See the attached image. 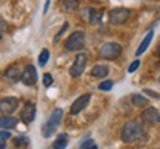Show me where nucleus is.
I'll list each match as a JSON object with an SVG mask.
<instances>
[{
	"mask_svg": "<svg viewBox=\"0 0 160 149\" xmlns=\"http://www.w3.org/2000/svg\"><path fill=\"white\" fill-rule=\"evenodd\" d=\"M145 137L144 128L135 121H129L126 123L123 128H122V140L125 143H135V142H141Z\"/></svg>",
	"mask_w": 160,
	"mask_h": 149,
	"instance_id": "1",
	"label": "nucleus"
},
{
	"mask_svg": "<svg viewBox=\"0 0 160 149\" xmlns=\"http://www.w3.org/2000/svg\"><path fill=\"white\" fill-rule=\"evenodd\" d=\"M62 109L61 108H57L52 111L51 117H49V120L46 121L45 124H43V127H42V134H43V137H51L52 134L55 133V130H57V127L61 124V121H62Z\"/></svg>",
	"mask_w": 160,
	"mask_h": 149,
	"instance_id": "2",
	"label": "nucleus"
},
{
	"mask_svg": "<svg viewBox=\"0 0 160 149\" xmlns=\"http://www.w3.org/2000/svg\"><path fill=\"white\" fill-rule=\"evenodd\" d=\"M120 53H122V46H120L119 43H105L101 46L99 49V58L101 59H107V61H113L116 58L120 56Z\"/></svg>",
	"mask_w": 160,
	"mask_h": 149,
	"instance_id": "3",
	"label": "nucleus"
},
{
	"mask_svg": "<svg viewBox=\"0 0 160 149\" xmlns=\"http://www.w3.org/2000/svg\"><path fill=\"white\" fill-rule=\"evenodd\" d=\"M85 46V33L83 31H74L65 41V49L70 52L80 50Z\"/></svg>",
	"mask_w": 160,
	"mask_h": 149,
	"instance_id": "4",
	"label": "nucleus"
},
{
	"mask_svg": "<svg viewBox=\"0 0 160 149\" xmlns=\"http://www.w3.org/2000/svg\"><path fill=\"white\" fill-rule=\"evenodd\" d=\"M129 16H131V11L126 7H116V9H111L108 13V19L113 25L125 24Z\"/></svg>",
	"mask_w": 160,
	"mask_h": 149,
	"instance_id": "5",
	"label": "nucleus"
},
{
	"mask_svg": "<svg viewBox=\"0 0 160 149\" xmlns=\"http://www.w3.org/2000/svg\"><path fill=\"white\" fill-rule=\"evenodd\" d=\"M86 63H88V56H86L85 53L77 55L74 59V62H73V65H71V68H70V75L74 77V78L76 77H80L86 68Z\"/></svg>",
	"mask_w": 160,
	"mask_h": 149,
	"instance_id": "6",
	"label": "nucleus"
},
{
	"mask_svg": "<svg viewBox=\"0 0 160 149\" xmlns=\"http://www.w3.org/2000/svg\"><path fill=\"white\" fill-rule=\"evenodd\" d=\"M19 105V100L17 98H2L0 99V114L3 115H11L12 112H15Z\"/></svg>",
	"mask_w": 160,
	"mask_h": 149,
	"instance_id": "7",
	"label": "nucleus"
},
{
	"mask_svg": "<svg viewBox=\"0 0 160 149\" xmlns=\"http://www.w3.org/2000/svg\"><path fill=\"white\" fill-rule=\"evenodd\" d=\"M21 81H22L25 86H34L36 81H37V69L33 65H27L25 69H22Z\"/></svg>",
	"mask_w": 160,
	"mask_h": 149,
	"instance_id": "8",
	"label": "nucleus"
},
{
	"mask_svg": "<svg viewBox=\"0 0 160 149\" xmlns=\"http://www.w3.org/2000/svg\"><path fill=\"white\" fill-rule=\"evenodd\" d=\"M89 100H91V95L89 93H86V95H82L80 98H77L73 102V105H71V108H70V112L73 115L79 114V112H82L83 109L89 105Z\"/></svg>",
	"mask_w": 160,
	"mask_h": 149,
	"instance_id": "9",
	"label": "nucleus"
},
{
	"mask_svg": "<svg viewBox=\"0 0 160 149\" xmlns=\"http://www.w3.org/2000/svg\"><path fill=\"white\" fill-rule=\"evenodd\" d=\"M36 118V105L33 102H27L24 105L22 111H21V120L25 124H30L33 123Z\"/></svg>",
	"mask_w": 160,
	"mask_h": 149,
	"instance_id": "10",
	"label": "nucleus"
},
{
	"mask_svg": "<svg viewBox=\"0 0 160 149\" xmlns=\"http://www.w3.org/2000/svg\"><path fill=\"white\" fill-rule=\"evenodd\" d=\"M5 75L9 78V80L18 81V80H21L22 71H21V68H19V67H17V65H11V67L5 71Z\"/></svg>",
	"mask_w": 160,
	"mask_h": 149,
	"instance_id": "11",
	"label": "nucleus"
},
{
	"mask_svg": "<svg viewBox=\"0 0 160 149\" xmlns=\"http://www.w3.org/2000/svg\"><path fill=\"white\" fill-rule=\"evenodd\" d=\"M68 145V134L67 133H61L57 136V140L52 145V149H65Z\"/></svg>",
	"mask_w": 160,
	"mask_h": 149,
	"instance_id": "12",
	"label": "nucleus"
},
{
	"mask_svg": "<svg viewBox=\"0 0 160 149\" xmlns=\"http://www.w3.org/2000/svg\"><path fill=\"white\" fill-rule=\"evenodd\" d=\"M141 117H142V121H145V123H154V121H157L159 112L156 108H147L141 114Z\"/></svg>",
	"mask_w": 160,
	"mask_h": 149,
	"instance_id": "13",
	"label": "nucleus"
},
{
	"mask_svg": "<svg viewBox=\"0 0 160 149\" xmlns=\"http://www.w3.org/2000/svg\"><path fill=\"white\" fill-rule=\"evenodd\" d=\"M108 67H105V65H95L93 68H92L91 74L92 77H97V78H104V77H107L108 75Z\"/></svg>",
	"mask_w": 160,
	"mask_h": 149,
	"instance_id": "14",
	"label": "nucleus"
},
{
	"mask_svg": "<svg viewBox=\"0 0 160 149\" xmlns=\"http://www.w3.org/2000/svg\"><path fill=\"white\" fill-rule=\"evenodd\" d=\"M153 31H148L147 33V35L144 37V40L141 41V44H139V47L137 49V56H139V55H142L144 52L147 50V47H148V44L151 43V40H153Z\"/></svg>",
	"mask_w": 160,
	"mask_h": 149,
	"instance_id": "15",
	"label": "nucleus"
},
{
	"mask_svg": "<svg viewBox=\"0 0 160 149\" xmlns=\"http://www.w3.org/2000/svg\"><path fill=\"white\" fill-rule=\"evenodd\" d=\"M17 123V118L13 117H0V128H13Z\"/></svg>",
	"mask_w": 160,
	"mask_h": 149,
	"instance_id": "16",
	"label": "nucleus"
},
{
	"mask_svg": "<svg viewBox=\"0 0 160 149\" xmlns=\"http://www.w3.org/2000/svg\"><path fill=\"white\" fill-rule=\"evenodd\" d=\"M132 103L135 105V106H147L148 105V99L144 98L142 95H138V93H135V95H132Z\"/></svg>",
	"mask_w": 160,
	"mask_h": 149,
	"instance_id": "17",
	"label": "nucleus"
},
{
	"mask_svg": "<svg viewBox=\"0 0 160 149\" xmlns=\"http://www.w3.org/2000/svg\"><path fill=\"white\" fill-rule=\"evenodd\" d=\"M89 21L91 24H99L101 22V12H97L95 9H89Z\"/></svg>",
	"mask_w": 160,
	"mask_h": 149,
	"instance_id": "18",
	"label": "nucleus"
},
{
	"mask_svg": "<svg viewBox=\"0 0 160 149\" xmlns=\"http://www.w3.org/2000/svg\"><path fill=\"white\" fill-rule=\"evenodd\" d=\"M49 61V50L48 49H43L40 52V56H39V65L40 67H45L46 63Z\"/></svg>",
	"mask_w": 160,
	"mask_h": 149,
	"instance_id": "19",
	"label": "nucleus"
},
{
	"mask_svg": "<svg viewBox=\"0 0 160 149\" xmlns=\"http://www.w3.org/2000/svg\"><path fill=\"white\" fill-rule=\"evenodd\" d=\"M13 143H15L17 148H22V146H27V145L30 143V140H28V137H25V136H18V137H15Z\"/></svg>",
	"mask_w": 160,
	"mask_h": 149,
	"instance_id": "20",
	"label": "nucleus"
},
{
	"mask_svg": "<svg viewBox=\"0 0 160 149\" xmlns=\"http://www.w3.org/2000/svg\"><path fill=\"white\" fill-rule=\"evenodd\" d=\"M98 89H99V90H102V92H108V90L113 89V81L111 80L104 81V83H101V84L98 86Z\"/></svg>",
	"mask_w": 160,
	"mask_h": 149,
	"instance_id": "21",
	"label": "nucleus"
},
{
	"mask_svg": "<svg viewBox=\"0 0 160 149\" xmlns=\"http://www.w3.org/2000/svg\"><path fill=\"white\" fill-rule=\"evenodd\" d=\"M64 7L67 11H74L77 7V2L76 0H64Z\"/></svg>",
	"mask_w": 160,
	"mask_h": 149,
	"instance_id": "22",
	"label": "nucleus"
},
{
	"mask_svg": "<svg viewBox=\"0 0 160 149\" xmlns=\"http://www.w3.org/2000/svg\"><path fill=\"white\" fill-rule=\"evenodd\" d=\"M52 83H53L52 75L49 74V72H46V74L43 75V86H45V87H49V86H52Z\"/></svg>",
	"mask_w": 160,
	"mask_h": 149,
	"instance_id": "23",
	"label": "nucleus"
},
{
	"mask_svg": "<svg viewBox=\"0 0 160 149\" xmlns=\"http://www.w3.org/2000/svg\"><path fill=\"white\" fill-rule=\"evenodd\" d=\"M65 30H68V22H65V24L62 25V28L59 30V33L57 34V37H55V40H53L55 43H58V41H59V39H61V37H62V34L65 33Z\"/></svg>",
	"mask_w": 160,
	"mask_h": 149,
	"instance_id": "24",
	"label": "nucleus"
},
{
	"mask_svg": "<svg viewBox=\"0 0 160 149\" xmlns=\"http://www.w3.org/2000/svg\"><path fill=\"white\" fill-rule=\"evenodd\" d=\"M139 65H141V62H139L138 59H137V61H133V62L129 65V68H128V72H131V74H132V72H135V71L139 68Z\"/></svg>",
	"mask_w": 160,
	"mask_h": 149,
	"instance_id": "25",
	"label": "nucleus"
},
{
	"mask_svg": "<svg viewBox=\"0 0 160 149\" xmlns=\"http://www.w3.org/2000/svg\"><path fill=\"white\" fill-rule=\"evenodd\" d=\"M93 145H95L93 143V140H92V139H88L86 142H83V143L80 145V149H91Z\"/></svg>",
	"mask_w": 160,
	"mask_h": 149,
	"instance_id": "26",
	"label": "nucleus"
},
{
	"mask_svg": "<svg viewBox=\"0 0 160 149\" xmlns=\"http://www.w3.org/2000/svg\"><path fill=\"white\" fill-rule=\"evenodd\" d=\"M9 137H11V133L9 132H0V139H2V140L6 142V139H9Z\"/></svg>",
	"mask_w": 160,
	"mask_h": 149,
	"instance_id": "27",
	"label": "nucleus"
},
{
	"mask_svg": "<svg viewBox=\"0 0 160 149\" xmlns=\"http://www.w3.org/2000/svg\"><path fill=\"white\" fill-rule=\"evenodd\" d=\"M144 93H148L150 96H153V98H156V99H160V95H157V93L153 92V90H148V89H145V90H144Z\"/></svg>",
	"mask_w": 160,
	"mask_h": 149,
	"instance_id": "28",
	"label": "nucleus"
},
{
	"mask_svg": "<svg viewBox=\"0 0 160 149\" xmlns=\"http://www.w3.org/2000/svg\"><path fill=\"white\" fill-rule=\"evenodd\" d=\"M49 3H51V0H46V5H45V7H43V13H46V12H48V7H49Z\"/></svg>",
	"mask_w": 160,
	"mask_h": 149,
	"instance_id": "29",
	"label": "nucleus"
},
{
	"mask_svg": "<svg viewBox=\"0 0 160 149\" xmlns=\"http://www.w3.org/2000/svg\"><path fill=\"white\" fill-rule=\"evenodd\" d=\"M5 148H6V142L0 139V149H5Z\"/></svg>",
	"mask_w": 160,
	"mask_h": 149,
	"instance_id": "30",
	"label": "nucleus"
},
{
	"mask_svg": "<svg viewBox=\"0 0 160 149\" xmlns=\"http://www.w3.org/2000/svg\"><path fill=\"white\" fill-rule=\"evenodd\" d=\"M91 149H98V146H95V145H93V146H92Z\"/></svg>",
	"mask_w": 160,
	"mask_h": 149,
	"instance_id": "31",
	"label": "nucleus"
},
{
	"mask_svg": "<svg viewBox=\"0 0 160 149\" xmlns=\"http://www.w3.org/2000/svg\"><path fill=\"white\" fill-rule=\"evenodd\" d=\"M157 121H159V123H160V115H159V117H157Z\"/></svg>",
	"mask_w": 160,
	"mask_h": 149,
	"instance_id": "32",
	"label": "nucleus"
},
{
	"mask_svg": "<svg viewBox=\"0 0 160 149\" xmlns=\"http://www.w3.org/2000/svg\"><path fill=\"white\" fill-rule=\"evenodd\" d=\"M0 39H2V30H0Z\"/></svg>",
	"mask_w": 160,
	"mask_h": 149,
	"instance_id": "33",
	"label": "nucleus"
},
{
	"mask_svg": "<svg viewBox=\"0 0 160 149\" xmlns=\"http://www.w3.org/2000/svg\"><path fill=\"white\" fill-rule=\"evenodd\" d=\"M159 53H160V46H159Z\"/></svg>",
	"mask_w": 160,
	"mask_h": 149,
	"instance_id": "34",
	"label": "nucleus"
},
{
	"mask_svg": "<svg viewBox=\"0 0 160 149\" xmlns=\"http://www.w3.org/2000/svg\"><path fill=\"white\" fill-rule=\"evenodd\" d=\"M159 80H160V78H159Z\"/></svg>",
	"mask_w": 160,
	"mask_h": 149,
	"instance_id": "35",
	"label": "nucleus"
}]
</instances>
